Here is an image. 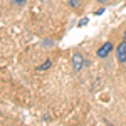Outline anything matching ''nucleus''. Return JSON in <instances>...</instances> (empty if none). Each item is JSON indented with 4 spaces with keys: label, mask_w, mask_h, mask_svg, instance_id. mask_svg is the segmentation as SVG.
I'll return each instance as SVG.
<instances>
[{
    "label": "nucleus",
    "mask_w": 126,
    "mask_h": 126,
    "mask_svg": "<svg viewBox=\"0 0 126 126\" xmlns=\"http://www.w3.org/2000/svg\"><path fill=\"white\" fill-rule=\"evenodd\" d=\"M116 57L119 62H126V39L123 42H119V46L116 49Z\"/></svg>",
    "instance_id": "obj_1"
},
{
    "label": "nucleus",
    "mask_w": 126,
    "mask_h": 126,
    "mask_svg": "<svg viewBox=\"0 0 126 126\" xmlns=\"http://www.w3.org/2000/svg\"><path fill=\"white\" fill-rule=\"evenodd\" d=\"M82 66H84V57H82L81 54L76 52V54L72 56V67H74L76 72H79V71L82 69Z\"/></svg>",
    "instance_id": "obj_2"
},
{
    "label": "nucleus",
    "mask_w": 126,
    "mask_h": 126,
    "mask_svg": "<svg viewBox=\"0 0 126 126\" xmlns=\"http://www.w3.org/2000/svg\"><path fill=\"white\" fill-rule=\"evenodd\" d=\"M111 50H113V44H111V42H104V44H103V46H101V47L97 49V57H106L108 54H109V52H111Z\"/></svg>",
    "instance_id": "obj_3"
},
{
    "label": "nucleus",
    "mask_w": 126,
    "mask_h": 126,
    "mask_svg": "<svg viewBox=\"0 0 126 126\" xmlns=\"http://www.w3.org/2000/svg\"><path fill=\"white\" fill-rule=\"evenodd\" d=\"M69 5L74 7V9H79L81 7V0H69Z\"/></svg>",
    "instance_id": "obj_4"
},
{
    "label": "nucleus",
    "mask_w": 126,
    "mask_h": 126,
    "mask_svg": "<svg viewBox=\"0 0 126 126\" xmlns=\"http://www.w3.org/2000/svg\"><path fill=\"white\" fill-rule=\"evenodd\" d=\"M49 67H50V61H46L42 66H39V67H37V71H44V69H49Z\"/></svg>",
    "instance_id": "obj_5"
},
{
    "label": "nucleus",
    "mask_w": 126,
    "mask_h": 126,
    "mask_svg": "<svg viewBox=\"0 0 126 126\" xmlns=\"http://www.w3.org/2000/svg\"><path fill=\"white\" fill-rule=\"evenodd\" d=\"M14 2H15L17 5H24V2H25V0H14Z\"/></svg>",
    "instance_id": "obj_6"
},
{
    "label": "nucleus",
    "mask_w": 126,
    "mask_h": 126,
    "mask_svg": "<svg viewBox=\"0 0 126 126\" xmlns=\"http://www.w3.org/2000/svg\"><path fill=\"white\" fill-rule=\"evenodd\" d=\"M84 24H87V19H82L81 22H79V25H84Z\"/></svg>",
    "instance_id": "obj_7"
},
{
    "label": "nucleus",
    "mask_w": 126,
    "mask_h": 126,
    "mask_svg": "<svg viewBox=\"0 0 126 126\" xmlns=\"http://www.w3.org/2000/svg\"><path fill=\"white\" fill-rule=\"evenodd\" d=\"M97 2H99V3H106L108 0H97Z\"/></svg>",
    "instance_id": "obj_8"
},
{
    "label": "nucleus",
    "mask_w": 126,
    "mask_h": 126,
    "mask_svg": "<svg viewBox=\"0 0 126 126\" xmlns=\"http://www.w3.org/2000/svg\"><path fill=\"white\" fill-rule=\"evenodd\" d=\"M125 39H126V30H125Z\"/></svg>",
    "instance_id": "obj_9"
}]
</instances>
